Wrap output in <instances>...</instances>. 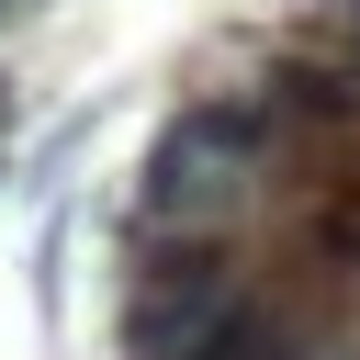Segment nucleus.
Here are the masks:
<instances>
[{
  "label": "nucleus",
  "mask_w": 360,
  "mask_h": 360,
  "mask_svg": "<svg viewBox=\"0 0 360 360\" xmlns=\"http://www.w3.org/2000/svg\"><path fill=\"white\" fill-rule=\"evenodd\" d=\"M259 180V101H191L158 146H146V214L191 225L214 202H236Z\"/></svg>",
  "instance_id": "1"
},
{
  "label": "nucleus",
  "mask_w": 360,
  "mask_h": 360,
  "mask_svg": "<svg viewBox=\"0 0 360 360\" xmlns=\"http://www.w3.org/2000/svg\"><path fill=\"white\" fill-rule=\"evenodd\" d=\"M225 281H236V259L214 248V236H180V248H158L146 270H135V304H124V338H135V360H202L236 315H225Z\"/></svg>",
  "instance_id": "2"
},
{
  "label": "nucleus",
  "mask_w": 360,
  "mask_h": 360,
  "mask_svg": "<svg viewBox=\"0 0 360 360\" xmlns=\"http://www.w3.org/2000/svg\"><path fill=\"white\" fill-rule=\"evenodd\" d=\"M270 90H281L292 112H315V124H349V112H360V79H338V68H281Z\"/></svg>",
  "instance_id": "3"
},
{
  "label": "nucleus",
  "mask_w": 360,
  "mask_h": 360,
  "mask_svg": "<svg viewBox=\"0 0 360 360\" xmlns=\"http://www.w3.org/2000/svg\"><path fill=\"white\" fill-rule=\"evenodd\" d=\"M202 360H292V338H281V326H259V315H236V326H225Z\"/></svg>",
  "instance_id": "4"
},
{
  "label": "nucleus",
  "mask_w": 360,
  "mask_h": 360,
  "mask_svg": "<svg viewBox=\"0 0 360 360\" xmlns=\"http://www.w3.org/2000/svg\"><path fill=\"white\" fill-rule=\"evenodd\" d=\"M349 34H360V0H349Z\"/></svg>",
  "instance_id": "5"
}]
</instances>
